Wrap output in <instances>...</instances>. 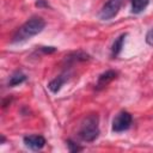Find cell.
Wrapping results in <instances>:
<instances>
[{
  "instance_id": "10",
  "label": "cell",
  "mask_w": 153,
  "mask_h": 153,
  "mask_svg": "<svg viewBox=\"0 0 153 153\" xmlns=\"http://www.w3.org/2000/svg\"><path fill=\"white\" fill-rule=\"evenodd\" d=\"M25 80H26V75H25L22 71H17V72H14V73L10 76L8 86H11V87H13V86H18V85L23 84Z\"/></svg>"
},
{
  "instance_id": "7",
  "label": "cell",
  "mask_w": 153,
  "mask_h": 153,
  "mask_svg": "<svg viewBox=\"0 0 153 153\" xmlns=\"http://www.w3.org/2000/svg\"><path fill=\"white\" fill-rule=\"evenodd\" d=\"M67 79H68V75H67L66 73L60 74V75H57L56 78H54V79L48 84V88H49L53 93H57V92L61 90V87L63 86V84L67 81Z\"/></svg>"
},
{
  "instance_id": "6",
  "label": "cell",
  "mask_w": 153,
  "mask_h": 153,
  "mask_svg": "<svg viewBox=\"0 0 153 153\" xmlns=\"http://www.w3.org/2000/svg\"><path fill=\"white\" fill-rule=\"evenodd\" d=\"M116 76H117V72L116 71H112V69L105 71L104 73H102L98 76V80H97V84H96V90L104 88L109 82H111L114 79H116Z\"/></svg>"
},
{
  "instance_id": "9",
  "label": "cell",
  "mask_w": 153,
  "mask_h": 153,
  "mask_svg": "<svg viewBox=\"0 0 153 153\" xmlns=\"http://www.w3.org/2000/svg\"><path fill=\"white\" fill-rule=\"evenodd\" d=\"M130 4H131V13L140 14L147 8L149 0H130Z\"/></svg>"
},
{
  "instance_id": "12",
  "label": "cell",
  "mask_w": 153,
  "mask_h": 153,
  "mask_svg": "<svg viewBox=\"0 0 153 153\" xmlns=\"http://www.w3.org/2000/svg\"><path fill=\"white\" fill-rule=\"evenodd\" d=\"M67 146H68L69 152H72V153H76V152L82 151V147L79 146L78 143H75V142L72 141V140H67Z\"/></svg>"
},
{
  "instance_id": "11",
  "label": "cell",
  "mask_w": 153,
  "mask_h": 153,
  "mask_svg": "<svg viewBox=\"0 0 153 153\" xmlns=\"http://www.w3.org/2000/svg\"><path fill=\"white\" fill-rule=\"evenodd\" d=\"M90 56L88 54L84 53V51H76V53H72L69 54L68 56H66V61L71 62V63H75V62H79V61H86L88 60Z\"/></svg>"
},
{
  "instance_id": "2",
  "label": "cell",
  "mask_w": 153,
  "mask_h": 153,
  "mask_svg": "<svg viewBox=\"0 0 153 153\" xmlns=\"http://www.w3.org/2000/svg\"><path fill=\"white\" fill-rule=\"evenodd\" d=\"M78 135L85 142H93L99 136V117L97 114H90L82 120Z\"/></svg>"
},
{
  "instance_id": "5",
  "label": "cell",
  "mask_w": 153,
  "mask_h": 153,
  "mask_svg": "<svg viewBox=\"0 0 153 153\" xmlns=\"http://www.w3.org/2000/svg\"><path fill=\"white\" fill-rule=\"evenodd\" d=\"M23 141H24L25 146L32 151L42 149L47 143L44 136H42V135H26L23 137Z\"/></svg>"
},
{
  "instance_id": "8",
  "label": "cell",
  "mask_w": 153,
  "mask_h": 153,
  "mask_svg": "<svg viewBox=\"0 0 153 153\" xmlns=\"http://www.w3.org/2000/svg\"><path fill=\"white\" fill-rule=\"evenodd\" d=\"M126 37H127V33H122V35H120V36L115 39V42H114V44H112V47H111V56H112L114 59L117 57V56L121 54V51H122V49H123V45H124Z\"/></svg>"
},
{
  "instance_id": "13",
  "label": "cell",
  "mask_w": 153,
  "mask_h": 153,
  "mask_svg": "<svg viewBox=\"0 0 153 153\" xmlns=\"http://www.w3.org/2000/svg\"><path fill=\"white\" fill-rule=\"evenodd\" d=\"M146 42L149 45H153V29H151L147 33H146Z\"/></svg>"
},
{
  "instance_id": "4",
  "label": "cell",
  "mask_w": 153,
  "mask_h": 153,
  "mask_svg": "<svg viewBox=\"0 0 153 153\" xmlns=\"http://www.w3.org/2000/svg\"><path fill=\"white\" fill-rule=\"evenodd\" d=\"M122 4H123V0H108L103 5L99 12V18L102 20H110L115 18L120 12Z\"/></svg>"
},
{
  "instance_id": "1",
  "label": "cell",
  "mask_w": 153,
  "mask_h": 153,
  "mask_svg": "<svg viewBox=\"0 0 153 153\" xmlns=\"http://www.w3.org/2000/svg\"><path fill=\"white\" fill-rule=\"evenodd\" d=\"M45 27V22L42 17H31L23 25H20L12 36V43H20L32 38L33 36L41 33Z\"/></svg>"
},
{
  "instance_id": "15",
  "label": "cell",
  "mask_w": 153,
  "mask_h": 153,
  "mask_svg": "<svg viewBox=\"0 0 153 153\" xmlns=\"http://www.w3.org/2000/svg\"><path fill=\"white\" fill-rule=\"evenodd\" d=\"M35 5H36L37 7H39V8H43V7H49V4L47 2V0H37Z\"/></svg>"
},
{
  "instance_id": "14",
  "label": "cell",
  "mask_w": 153,
  "mask_h": 153,
  "mask_svg": "<svg viewBox=\"0 0 153 153\" xmlns=\"http://www.w3.org/2000/svg\"><path fill=\"white\" fill-rule=\"evenodd\" d=\"M41 50L45 54H50V53L56 51V48L55 47H41Z\"/></svg>"
},
{
  "instance_id": "3",
  "label": "cell",
  "mask_w": 153,
  "mask_h": 153,
  "mask_svg": "<svg viewBox=\"0 0 153 153\" xmlns=\"http://www.w3.org/2000/svg\"><path fill=\"white\" fill-rule=\"evenodd\" d=\"M133 123V116L128 111H120L112 120L111 129L114 133H122L130 128Z\"/></svg>"
}]
</instances>
